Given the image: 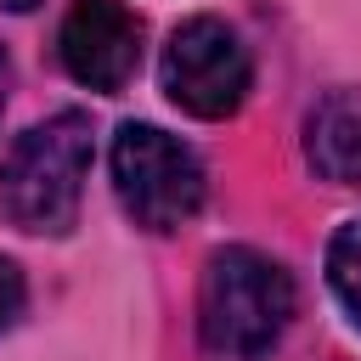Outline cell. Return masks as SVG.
Listing matches in <instances>:
<instances>
[{"instance_id": "obj_4", "label": "cell", "mask_w": 361, "mask_h": 361, "mask_svg": "<svg viewBox=\"0 0 361 361\" xmlns=\"http://www.w3.org/2000/svg\"><path fill=\"white\" fill-rule=\"evenodd\" d=\"M254 62L248 45L237 39L231 23L220 17H192L169 34L164 45V90L180 113L192 118H231L248 102Z\"/></svg>"}, {"instance_id": "obj_3", "label": "cell", "mask_w": 361, "mask_h": 361, "mask_svg": "<svg viewBox=\"0 0 361 361\" xmlns=\"http://www.w3.org/2000/svg\"><path fill=\"white\" fill-rule=\"evenodd\" d=\"M113 186L118 203L147 231H175L203 209V164L186 141L158 124H118L113 135Z\"/></svg>"}, {"instance_id": "obj_7", "label": "cell", "mask_w": 361, "mask_h": 361, "mask_svg": "<svg viewBox=\"0 0 361 361\" xmlns=\"http://www.w3.org/2000/svg\"><path fill=\"white\" fill-rule=\"evenodd\" d=\"M327 288L338 293V305L361 327V220H344L333 231V243H327Z\"/></svg>"}, {"instance_id": "obj_6", "label": "cell", "mask_w": 361, "mask_h": 361, "mask_svg": "<svg viewBox=\"0 0 361 361\" xmlns=\"http://www.w3.org/2000/svg\"><path fill=\"white\" fill-rule=\"evenodd\" d=\"M305 152L327 180H338V186L361 180V90H333L310 113Z\"/></svg>"}, {"instance_id": "obj_10", "label": "cell", "mask_w": 361, "mask_h": 361, "mask_svg": "<svg viewBox=\"0 0 361 361\" xmlns=\"http://www.w3.org/2000/svg\"><path fill=\"white\" fill-rule=\"evenodd\" d=\"M0 6H6V11H34L39 0H0Z\"/></svg>"}, {"instance_id": "obj_1", "label": "cell", "mask_w": 361, "mask_h": 361, "mask_svg": "<svg viewBox=\"0 0 361 361\" xmlns=\"http://www.w3.org/2000/svg\"><path fill=\"white\" fill-rule=\"evenodd\" d=\"M293 322V276L259 248H220L197 288V338L209 361H259Z\"/></svg>"}, {"instance_id": "obj_5", "label": "cell", "mask_w": 361, "mask_h": 361, "mask_svg": "<svg viewBox=\"0 0 361 361\" xmlns=\"http://www.w3.org/2000/svg\"><path fill=\"white\" fill-rule=\"evenodd\" d=\"M62 68L90 90H124L141 62V23L124 0H73L56 34Z\"/></svg>"}, {"instance_id": "obj_9", "label": "cell", "mask_w": 361, "mask_h": 361, "mask_svg": "<svg viewBox=\"0 0 361 361\" xmlns=\"http://www.w3.org/2000/svg\"><path fill=\"white\" fill-rule=\"evenodd\" d=\"M6 79H11V68H6V51H0V113H6Z\"/></svg>"}, {"instance_id": "obj_8", "label": "cell", "mask_w": 361, "mask_h": 361, "mask_svg": "<svg viewBox=\"0 0 361 361\" xmlns=\"http://www.w3.org/2000/svg\"><path fill=\"white\" fill-rule=\"evenodd\" d=\"M23 299H28V288H23V271L11 265V259H0V333L23 316Z\"/></svg>"}, {"instance_id": "obj_2", "label": "cell", "mask_w": 361, "mask_h": 361, "mask_svg": "<svg viewBox=\"0 0 361 361\" xmlns=\"http://www.w3.org/2000/svg\"><path fill=\"white\" fill-rule=\"evenodd\" d=\"M85 175H90V118L56 113L23 130L0 158V209L17 231L62 237L79 220Z\"/></svg>"}]
</instances>
